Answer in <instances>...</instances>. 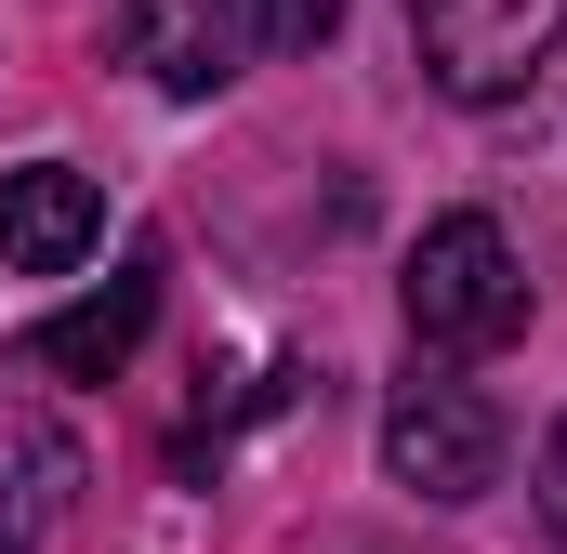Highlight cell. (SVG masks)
<instances>
[{
	"instance_id": "2",
	"label": "cell",
	"mask_w": 567,
	"mask_h": 554,
	"mask_svg": "<svg viewBox=\"0 0 567 554\" xmlns=\"http://www.w3.org/2000/svg\"><path fill=\"white\" fill-rule=\"evenodd\" d=\"M410 27H423V80L449 106H515L567 40V0H410Z\"/></svg>"
},
{
	"instance_id": "1",
	"label": "cell",
	"mask_w": 567,
	"mask_h": 554,
	"mask_svg": "<svg viewBox=\"0 0 567 554\" xmlns=\"http://www.w3.org/2000/svg\"><path fill=\"white\" fill-rule=\"evenodd\" d=\"M515 330H528V265H515V238H502L488 212L423 225V252H410V343H423V357H488V343H515Z\"/></svg>"
},
{
	"instance_id": "6",
	"label": "cell",
	"mask_w": 567,
	"mask_h": 554,
	"mask_svg": "<svg viewBox=\"0 0 567 554\" xmlns=\"http://www.w3.org/2000/svg\"><path fill=\"white\" fill-rule=\"evenodd\" d=\"M145 317H158V265H120L106 290H80L66 317H40V330H27V357H40L53 383H120V370H133V343H145Z\"/></svg>"
},
{
	"instance_id": "10",
	"label": "cell",
	"mask_w": 567,
	"mask_h": 554,
	"mask_svg": "<svg viewBox=\"0 0 567 554\" xmlns=\"http://www.w3.org/2000/svg\"><path fill=\"white\" fill-rule=\"evenodd\" d=\"M0 554H27V529H13V515H0Z\"/></svg>"
},
{
	"instance_id": "9",
	"label": "cell",
	"mask_w": 567,
	"mask_h": 554,
	"mask_svg": "<svg viewBox=\"0 0 567 554\" xmlns=\"http://www.w3.org/2000/svg\"><path fill=\"white\" fill-rule=\"evenodd\" d=\"M542 515H555V542H567V422H555V449H542Z\"/></svg>"
},
{
	"instance_id": "3",
	"label": "cell",
	"mask_w": 567,
	"mask_h": 554,
	"mask_svg": "<svg viewBox=\"0 0 567 554\" xmlns=\"http://www.w3.org/2000/svg\"><path fill=\"white\" fill-rule=\"evenodd\" d=\"M383 475L423 489V502H488L502 489V410L475 383H449V370L396 383L383 397Z\"/></svg>"
},
{
	"instance_id": "8",
	"label": "cell",
	"mask_w": 567,
	"mask_h": 554,
	"mask_svg": "<svg viewBox=\"0 0 567 554\" xmlns=\"http://www.w3.org/2000/svg\"><path fill=\"white\" fill-rule=\"evenodd\" d=\"M238 13H251V53H317L343 27V0H238Z\"/></svg>"
},
{
	"instance_id": "7",
	"label": "cell",
	"mask_w": 567,
	"mask_h": 554,
	"mask_svg": "<svg viewBox=\"0 0 567 554\" xmlns=\"http://www.w3.org/2000/svg\"><path fill=\"white\" fill-rule=\"evenodd\" d=\"M66 502H80V449H66V435H40V422H0V515L40 542Z\"/></svg>"
},
{
	"instance_id": "5",
	"label": "cell",
	"mask_w": 567,
	"mask_h": 554,
	"mask_svg": "<svg viewBox=\"0 0 567 554\" xmlns=\"http://www.w3.org/2000/svg\"><path fill=\"white\" fill-rule=\"evenodd\" d=\"M93 238H106V185L93 172H66V158L0 172V265L13 277H66Z\"/></svg>"
},
{
	"instance_id": "4",
	"label": "cell",
	"mask_w": 567,
	"mask_h": 554,
	"mask_svg": "<svg viewBox=\"0 0 567 554\" xmlns=\"http://www.w3.org/2000/svg\"><path fill=\"white\" fill-rule=\"evenodd\" d=\"M120 53H133L172 106H212V93L251 66V13H238V0H133V13H120Z\"/></svg>"
}]
</instances>
